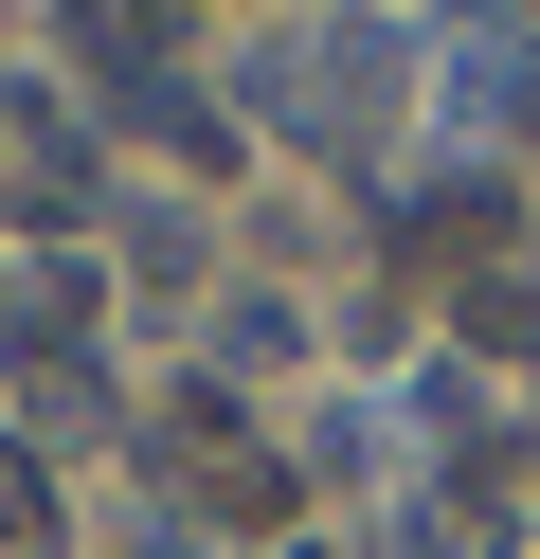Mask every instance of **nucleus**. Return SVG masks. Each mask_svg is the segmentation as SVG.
<instances>
[{
	"instance_id": "f257e3e1",
	"label": "nucleus",
	"mask_w": 540,
	"mask_h": 559,
	"mask_svg": "<svg viewBox=\"0 0 540 559\" xmlns=\"http://www.w3.org/2000/svg\"><path fill=\"white\" fill-rule=\"evenodd\" d=\"M432 127H468V145H540V37L504 19V0H451V19H432Z\"/></svg>"
},
{
	"instance_id": "f03ea898",
	"label": "nucleus",
	"mask_w": 540,
	"mask_h": 559,
	"mask_svg": "<svg viewBox=\"0 0 540 559\" xmlns=\"http://www.w3.org/2000/svg\"><path fill=\"white\" fill-rule=\"evenodd\" d=\"M72 55H91V91H144L163 73V0H72Z\"/></svg>"
},
{
	"instance_id": "7ed1b4c3",
	"label": "nucleus",
	"mask_w": 540,
	"mask_h": 559,
	"mask_svg": "<svg viewBox=\"0 0 540 559\" xmlns=\"http://www.w3.org/2000/svg\"><path fill=\"white\" fill-rule=\"evenodd\" d=\"M396 559H504V506H487V487H451V506L396 523Z\"/></svg>"
},
{
	"instance_id": "20e7f679",
	"label": "nucleus",
	"mask_w": 540,
	"mask_h": 559,
	"mask_svg": "<svg viewBox=\"0 0 540 559\" xmlns=\"http://www.w3.org/2000/svg\"><path fill=\"white\" fill-rule=\"evenodd\" d=\"M36 523H55V487H36V451L0 433V542H36Z\"/></svg>"
}]
</instances>
